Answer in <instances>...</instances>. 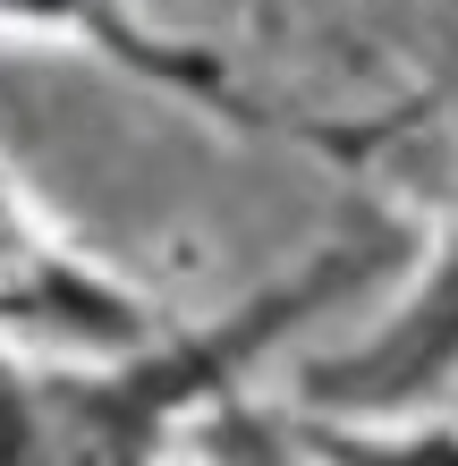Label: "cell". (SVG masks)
<instances>
[{"mask_svg": "<svg viewBox=\"0 0 458 466\" xmlns=\"http://www.w3.org/2000/svg\"><path fill=\"white\" fill-rule=\"evenodd\" d=\"M153 331L161 322L145 297H127L86 255H68L35 221V204H17L0 187V348L9 356H127Z\"/></svg>", "mask_w": 458, "mask_h": 466, "instance_id": "obj_2", "label": "cell"}, {"mask_svg": "<svg viewBox=\"0 0 458 466\" xmlns=\"http://www.w3.org/2000/svg\"><path fill=\"white\" fill-rule=\"evenodd\" d=\"M450 373H458V221L433 246L416 297H408V306H391V322L365 348L314 365L306 390L331 399L340 416H399V407H416L424 390H442Z\"/></svg>", "mask_w": 458, "mask_h": 466, "instance_id": "obj_3", "label": "cell"}, {"mask_svg": "<svg viewBox=\"0 0 458 466\" xmlns=\"http://www.w3.org/2000/svg\"><path fill=\"white\" fill-rule=\"evenodd\" d=\"M161 466H322V458H306L298 441H280L272 424H255L247 407H229V390H221L212 407L187 416V432L170 441Z\"/></svg>", "mask_w": 458, "mask_h": 466, "instance_id": "obj_4", "label": "cell"}, {"mask_svg": "<svg viewBox=\"0 0 458 466\" xmlns=\"http://www.w3.org/2000/svg\"><path fill=\"white\" fill-rule=\"evenodd\" d=\"M322 466H458V432H314Z\"/></svg>", "mask_w": 458, "mask_h": 466, "instance_id": "obj_5", "label": "cell"}, {"mask_svg": "<svg viewBox=\"0 0 458 466\" xmlns=\"http://www.w3.org/2000/svg\"><path fill=\"white\" fill-rule=\"evenodd\" d=\"M348 255L314 263L298 289L212 322V331H153L127 356H9L0 348V466H161L196 407L229 390L247 356L272 348L298 314L340 289Z\"/></svg>", "mask_w": 458, "mask_h": 466, "instance_id": "obj_1", "label": "cell"}]
</instances>
